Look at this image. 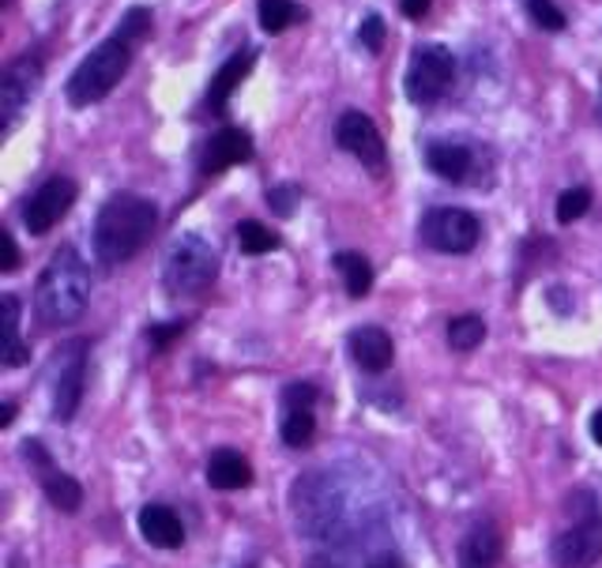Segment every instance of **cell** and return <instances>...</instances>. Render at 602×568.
<instances>
[{
  "label": "cell",
  "instance_id": "6da1fadb",
  "mask_svg": "<svg viewBox=\"0 0 602 568\" xmlns=\"http://www.w3.org/2000/svg\"><path fill=\"white\" fill-rule=\"evenodd\" d=\"M155 226L158 211L150 200L132 197V192L110 197L102 203L99 219H94V253H99L105 268H121L150 242Z\"/></svg>",
  "mask_w": 602,
  "mask_h": 568
},
{
  "label": "cell",
  "instance_id": "7a4b0ae2",
  "mask_svg": "<svg viewBox=\"0 0 602 568\" xmlns=\"http://www.w3.org/2000/svg\"><path fill=\"white\" fill-rule=\"evenodd\" d=\"M87 301H91V271H87L83 256L65 245L60 253H53V260L42 271L34 305L46 324L65 327L87 313Z\"/></svg>",
  "mask_w": 602,
  "mask_h": 568
},
{
  "label": "cell",
  "instance_id": "3957f363",
  "mask_svg": "<svg viewBox=\"0 0 602 568\" xmlns=\"http://www.w3.org/2000/svg\"><path fill=\"white\" fill-rule=\"evenodd\" d=\"M132 42H125L121 34H113V38H105L99 49H91L83 60H79V68L73 76H68V102L76 105V110H83V105H94L102 102L105 94L113 91V87L121 83V76L129 73L132 65Z\"/></svg>",
  "mask_w": 602,
  "mask_h": 568
},
{
  "label": "cell",
  "instance_id": "277c9868",
  "mask_svg": "<svg viewBox=\"0 0 602 568\" xmlns=\"http://www.w3.org/2000/svg\"><path fill=\"white\" fill-rule=\"evenodd\" d=\"M572 523L554 538L557 568H591L602 557V509L595 493L580 490L569 497Z\"/></svg>",
  "mask_w": 602,
  "mask_h": 568
},
{
  "label": "cell",
  "instance_id": "5b68a950",
  "mask_svg": "<svg viewBox=\"0 0 602 568\" xmlns=\"http://www.w3.org/2000/svg\"><path fill=\"white\" fill-rule=\"evenodd\" d=\"M215 275H219V253L203 242L200 234H181L170 248H166L163 282L170 294L197 298L215 282Z\"/></svg>",
  "mask_w": 602,
  "mask_h": 568
},
{
  "label": "cell",
  "instance_id": "8992f818",
  "mask_svg": "<svg viewBox=\"0 0 602 568\" xmlns=\"http://www.w3.org/2000/svg\"><path fill=\"white\" fill-rule=\"evenodd\" d=\"M87 339H68L53 354V414L57 422H73L87 385Z\"/></svg>",
  "mask_w": 602,
  "mask_h": 568
},
{
  "label": "cell",
  "instance_id": "52a82bcc",
  "mask_svg": "<svg viewBox=\"0 0 602 568\" xmlns=\"http://www.w3.org/2000/svg\"><path fill=\"white\" fill-rule=\"evenodd\" d=\"M452 76H456V57H452V49L419 46L411 65H406V99L419 105L437 102L452 87Z\"/></svg>",
  "mask_w": 602,
  "mask_h": 568
},
{
  "label": "cell",
  "instance_id": "ba28073f",
  "mask_svg": "<svg viewBox=\"0 0 602 568\" xmlns=\"http://www.w3.org/2000/svg\"><path fill=\"white\" fill-rule=\"evenodd\" d=\"M478 237H482V223L464 208H433L422 219V242L437 248V253H471Z\"/></svg>",
  "mask_w": 602,
  "mask_h": 568
},
{
  "label": "cell",
  "instance_id": "9c48e42d",
  "mask_svg": "<svg viewBox=\"0 0 602 568\" xmlns=\"http://www.w3.org/2000/svg\"><path fill=\"white\" fill-rule=\"evenodd\" d=\"M73 203H76V181L57 174L23 203V223L31 234H49V230L73 211Z\"/></svg>",
  "mask_w": 602,
  "mask_h": 568
},
{
  "label": "cell",
  "instance_id": "30bf717a",
  "mask_svg": "<svg viewBox=\"0 0 602 568\" xmlns=\"http://www.w3.org/2000/svg\"><path fill=\"white\" fill-rule=\"evenodd\" d=\"M294 512H298V527L305 531V535H313V538L327 535L335 516H339V509H335V501H332V482H327L324 475L301 478L294 486Z\"/></svg>",
  "mask_w": 602,
  "mask_h": 568
},
{
  "label": "cell",
  "instance_id": "8fae6325",
  "mask_svg": "<svg viewBox=\"0 0 602 568\" xmlns=\"http://www.w3.org/2000/svg\"><path fill=\"white\" fill-rule=\"evenodd\" d=\"M335 140H339V147L347 151V155L358 158L366 170L374 174H384L388 166V151H384V140H380L377 124L366 118V113L358 110H347L335 124Z\"/></svg>",
  "mask_w": 602,
  "mask_h": 568
},
{
  "label": "cell",
  "instance_id": "7c38bea8",
  "mask_svg": "<svg viewBox=\"0 0 602 568\" xmlns=\"http://www.w3.org/2000/svg\"><path fill=\"white\" fill-rule=\"evenodd\" d=\"M38 83H42V65L34 57L15 60V65L4 73V79H0V118H4V136L12 132V124L20 121L23 105L34 99Z\"/></svg>",
  "mask_w": 602,
  "mask_h": 568
},
{
  "label": "cell",
  "instance_id": "4fadbf2b",
  "mask_svg": "<svg viewBox=\"0 0 602 568\" xmlns=\"http://www.w3.org/2000/svg\"><path fill=\"white\" fill-rule=\"evenodd\" d=\"M316 388L313 385H287V392H282V441H287L290 448H305L309 441H313L316 433Z\"/></svg>",
  "mask_w": 602,
  "mask_h": 568
},
{
  "label": "cell",
  "instance_id": "5bb4252c",
  "mask_svg": "<svg viewBox=\"0 0 602 568\" xmlns=\"http://www.w3.org/2000/svg\"><path fill=\"white\" fill-rule=\"evenodd\" d=\"M253 158V136L245 129H223L203 144L200 151V174L215 177L230 170V166H242Z\"/></svg>",
  "mask_w": 602,
  "mask_h": 568
},
{
  "label": "cell",
  "instance_id": "9a60e30c",
  "mask_svg": "<svg viewBox=\"0 0 602 568\" xmlns=\"http://www.w3.org/2000/svg\"><path fill=\"white\" fill-rule=\"evenodd\" d=\"M26 459H34L42 470V490H46L49 504L57 512H79V504H83V490H79V482L73 475H65V470H57L49 464L46 448L38 445V441H26Z\"/></svg>",
  "mask_w": 602,
  "mask_h": 568
},
{
  "label": "cell",
  "instance_id": "2e32d148",
  "mask_svg": "<svg viewBox=\"0 0 602 568\" xmlns=\"http://www.w3.org/2000/svg\"><path fill=\"white\" fill-rule=\"evenodd\" d=\"M347 350H350L354 366L366 369V372H384L395 358L392 335H388L384 327H377V324L354 327L350 339H347Z\"/></svg>",
  "mask_w": 602,
  "mask_h": 568
},
{
  "label": "cell",
  "instance_id": "e0dca14e",
  "mask_svg": "<svg viewBox=\"0 0 602 568\" xmlns=\"http://www.w3.org/2000/svg\"><path fill=\"white\" fill-rule=\"evenodd\" d=\"M426 166L441 177V181L459 185L475 170V151L467 144H459V140H433L426 147Z\"/></svg>",
  "mask_w": 602,
  "mask_h": 568
},
{
  "label": "cell",
  "instance_id": "ac0fdd59",
  "mask_svg": "<svg viewBox=\"0 0 602 568\" xmlns=\"http://www.w3.org/2000/svg\"><path fill=\"white\" fill-rule=\"evenodd\" d=\"M501 561V531L498 523L482 520L459 543V568H493Z\"/></svg>",
  "mask_w": 602,
  "mask_h": 568
},
{
  "label": "cell",
  "instance_id": "d6986e66",
  "mask_svg": "<svg viewBox=\"0 0 602 568\" xmlns=\"http://www.w3.org/2000/svg\"><path fill=\"white\" fill-rule=\"evenodd\" d=\"M136 523H140V535L158 549H177L185 543L181 520H177V512L166 509V504H147V509H140Z\"/></svg>",
  "mask_w": 602,
  "mask_h": 568
},
{
  "label": "cell",
  "instance_id": "ffe728a7",
  "mask_svg": "<svg viewBox=\"0 0 602 568\" xmlns=\"http://www.w3.org/2000/svg\"><path fill=\"white\" fill-rule=\"evenodd\" d=\"M253 482V467L242 452L234 448H219L215 456L208 459V486L211 490H223V493H234V490H245Z\"/></svg>",
  "mask_w": 602,
  "mask_h": 568
},
{
  "label": "cell",
  "instance_id": "44dd1931",
  "mask_svg": "<svg viewBox=\"0 0 602 568\" xmlns=\"http://www.w3.org/2000/svg\"><path fill=\"white\" fill-rule=\"evenodd\" d=\"M253 60H256V53L242 49V53H234V57H230L223 68H219L215 79H211V87H208V105H211V110H219V113L226 110L230 94H234L237 87H242V79L253 73Z\"/></svg>",
  "mask_w": 602,
  "mask_h": 568
},
{
  "label": "cell",
  "instance_id": "7402d4cb",
  "mask_svg": "<svg viewBox=\"0 0 602 568\" xmlns=\"http://www.w3.org/2000/svg\"><path fill=\"white\" fill-rule=\"evenodd\" d=\"M0 305H4V354H0V358H4L8 369H15L31 358V346L20 339V298L4 294L0 298Z\"/></svg>",
  "mask_w": 602,
  "mask_h": 568
},
{
  "label": "cell",
  "instance_id": "603a6c76",
  "mask_svg": "<svg viewBox=\"0 0 602 568\" xmlns=\"http://www.w3.org/2000/svg\"><path fill=\"white\" fill-rule=\"evenodd\" d=\"M335 268L343 275V287L350 298H366L374 290V268L361 253H335Z\"/></svg>",
  "mask_w": 602,
  "mask_h": 568
},
{
  "label": "cell",
  "instance_id": "cb8c5ba5",
  "mask_svg": "<svg viewBox=\"0 0 602 568\" xmlns=\"http://www.w3.org/2000/svg\"><path fill=\"white\" fill-rule=\"evenodd\" d=\"M234 234H237V245H242V253H249V256H264V253H276V248H279L276 230L256 223V219H245V223H237Z\"/></svg>",
  "mask_w": 602,
  "mask_h": 568
},
{
  "label": "cell",
  "instance_id": "d4e9b609",
  "mask_svg": "<svg viewBox=\"0 0 602 568\" xmlns=\"http://www.w3.org/2000/svg\"><path fill=\"white\" fill-rule=\"evenodd\" d=\"M486 339V321L482 316H456V321L448 324V343H452V350H459V354H467V350H475V346H482Z\"/></svg>",
  "mask_w": 602,
  "mask_h": 568
},
{
  "label": "cell",
  "instance_id": "484cf974",
  "mask_svg": "<svg viewBox=\"0 0 602 568\" xmlns=\"http://www.w3.org/2000/svg\"><path fill=\"white\" fill-rule=\"evenodd\" d=\"M256 15H260V26L268 34H282L290 23L298 20V4L294 0H260V8H256Z\"/></svg>",
  "mask_w": 602,
  "mask_h": 568
},
{
  "label": "cell",
  "instance_id": "4316f807",
  "mask_svg": "<svg viewBox=\"0 0 602 568\" xmlns=\"http://www.w3.org/2000/svg\"><path fill=\"white\" fill-rule=\"evenodd\" d=\"M591 208V189H569L561 192V200H557V223H577V219L588 215Z\"/></svg>",
  "mask_w": 602,
  "mask_h": 568
},
{
  "label": "cell",
  "instance_id": "83f0119b",
  "mask_svg": "<svg viewBox=\"0 0 602 568\" xmlns=\"http://www.w3.org/2000/svg\"><path fill=\"white\" fill-rule=\"evenodd\" d=\"M118 34L125 42H132V46H140V42L150 34V12L147 8H129L125 20H121V26H118Z\"/></svg>",
  "mask_w": 602,
  "mask_h": 568
},
{
  "label": "cell",
  "instance_id": "f1b7e54d",
  "mask_svg": "<svg viewBox=\"0 0 602 568\" xmlns=\"http://www.w3.org/2000/svg\"><path fill=\"white\" fill-rule=\"evenodd\" d=\"M527 12L543 31H565V12L554 0H527Z\"/></svg>",
  "mask_w": 602,
  "mask_h": 568
},
{
  "label": "cell",
  "instance_id": "f546056e",
  "mask_svg": "<svg viewBox=\"0 0 602 568\" xmlns=\"http://www.w3.org/2000/svg\"><path fill=\"white\" fill-rule=\"evenodd\" d=\"M384 34H388V26H384V20L374 12V15H366L361 20V26H358V42L366 46L369 53H380L384 49Z\"/></svg>",
  "mask_w": 602,
  "mask_h": 568
},
{
  "label": "cell",
  "instance_id": "4dcf8cb0",
  "mask_svg": "<svg viewBox=\"0 0 602 568\" xmlns=\"http://www.w3.org/2000/svg\"><path fill=\"white\" fill-rule=\"evenodd\" d=\"M268 203L279 215H290L294 211V189H268Z\"/></svg>",
  "mask_w": 602,
  "mask_h": 568
},
{
  "label": "cell",
  "instance_id": "1f68e13d",
  "mask_svg": "<svg viewBox=\"0 0 602 568\" xmlns=\"http://www.w3.org/2000/svg\"><path fill=\"white\" fill-rule=\"evenodd\" d=\"M0 245H4V264H0V271H15L20 268V248H15V237L0 234Z\"/></svg>",
  "mask_w": 602,
  "mask_h": 568
},
{
  "label": "cell",
  "instance_id": "d6a6232c",
  "mask_svg": "<svg viewBox=\"0 0 602 568\" xmlns=\"http://www.w3.org/2000/svg\"><path fill=\"white\" fill-rule=\"evenodd\" d=\"M430 4H433V0H400L406 20H422V15L430 12Z\"/></svg>",
  "mask_w": 602,
  "mask_h": 568
},
{
  "label": "cell",
  "instance_id": "836d02e7",
  "mask_svg": "<svg viewBox=\"0 0 602 568\" xmlns=\"http://www.w3.org/2000/svg\"><path fill=\"white\" fill-rule=\"evenodd\" d=\"M181 332H185V324H163V332H150V339L163 346L166 339H174V335H181Z\"/></svg>",
  "mask_w": 602,
  "mask_h": 568
},
{
  "label": "cell",
  "instance_id": "e575fe53",
  "mask_svg": "<svg viewBox=\"0 0 602 568\" xmlns=\"http://www.w3.org/2000/svg\"><path fill=\"white\" fill-rule=\"evenodd\" d=\"M369 568H403V561L395 554H384V557H377V561H369Z\"/></svg>",
  "mask_w": 602,
  "mask_h": 568
},
{
  "label": "cell",
  "instance_id": "d590c367",
  "mask_svg": "<svg viewBox=\"0 0 602 568\" xmlns=\"http://www.w3.org/2000/svg\"><path fill=\"white\" fill-rule=\"evenodd\" d=\"M591 437H595V445L602 448V406L595 411V419H591Z\"/></svg>",
  "mask_w": 602,
  "mask_h": 568
},
{
  "label": "cell",
  "instance_id": "8d00e7d4",
  "mask_svg": "<svg viewBox=\"0 0 602 568\" xmlns=\"http://www.w3.org/2000/svg\"><path fill=\"white\" fill-rule=\"evenodd\" d=\"M12 422H15V403H4V406H0V425L8 430Z\"/></svg>",
  "mask_w": 602,
  "mask_h": 568
},
{
  "label": "cell",
  "instance_id": "74e56055",
  "mask_svg": "<svg viewBox=\"0 0 602 568\" xmlns=\"http://www.w3.org/2000/svg\"><path fill=\"white\" fill-rule=\"evenodd\" d=\"M309 568H339V565L327 561V557H313V561H309Z\"/></svg>",
  "mask_w": 602,
  "mask_h": 568
},
{
  "label": "cell",
  "instance_id": "f35d334b",
  "mask_svg": "<svg viewBox=\"0 0 602 568\" xmlns=\"http://www.w3.org/2000/svg\"><path fill=\"white\" fill-rule=\"evenodd\" d=\"M599 118H602V94H599Z\"/></svg>",
  "mask_w": 602,
  "mask_h": 568
}]
</instances>
